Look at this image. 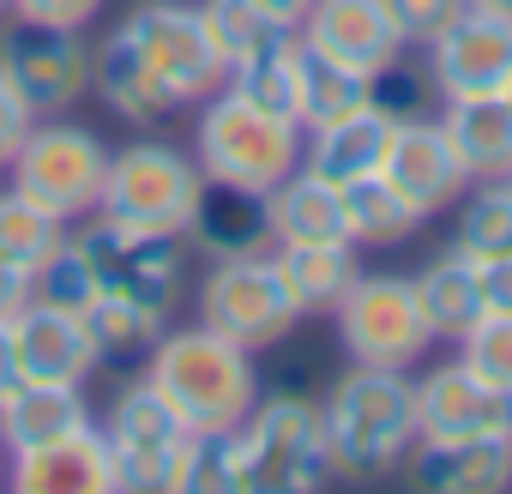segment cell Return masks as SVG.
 Masks as SVG:
<instances>
[{
  "instance_id": "16",
  "label": "cell",
  "mask_w": 512,
  "mask_h": 494,
  "mask_svg": "<svg viewBox=\"0 0 512 494\" xmlns=\"http://www.w3.org/2000/svg\"><path fill=\"white\" fill-rule=\"evenodd\" d=\"M398 476L410 488L434 494H494L512 488V434H464V440H428L416 434Z\"/></svg>"
},
{
  "instance_id": "18",
  "label": "cell",
  "mask_w": 512,
  "mask_h": 494,
  "mask_svg": "<svg viewBox=\"0 0 512 494\" xmlns=\"http://www.w3.org/2000/svg\"><path fill=\"white\" fill-rule=\"evenodd\" d=\"M7 488L19 494H109L115 488V452L97 422L43 440L31 452H7Z\"/></svg>"
},
{
  "instance_id": "3",
  "label": "cell",
  "mask_w": 512,
  "mask_h": 494,
  "mask_svg": "<svg viewBox=\"0 0 512 494\" xmlns=\"http://www.w3.org/2000/svg\"><path fill=\"white\" fill-rule=\"evenodd\" d=\"M193 163L205 181L272 193L284 175L302 169V121L253 103L241 91H211L193 121Z\"/></svg>"
},
{
  "instance_id": "12",
  "label": "cell",
  "mask_w": 512,
  "mask_h": 494,
  "mask_svg": "<svg viewBox=\"0 0 512 494\" xmlns=\"http://www.w3.org/2000/svg\"><path fill=\"white\" fill-rule=\"evenodd\" d=\"M103 440L115 452V488H169L175 494V476H181V446H187V422L169 410V398L133 374L109 410H103Z\"/></svg>"
},
{
  "instance_id": "15",
  "label": "cell",
  "mask_w": 512,
  "mask_h": 494,
  "mask_svg": "<svg viewBox=\"0 0 512 494\" xmlns=\"http://www.w3.org/2000/svg\"><path fill=\"white\" fill-rule=\"evenodd\" d=\"M13 338V362H19V380H61V386H91V374L103 368L97 362V344H91V326L79 308H61V302H25L7 326Z\"/></svg>"
},
{
  "instance_id": "41",
  "label": "cell",
  "mask_w": 512,
  "mask_h": 494,
  "mask_svg": "<svg viewBox=\"0 0 512 494\" xmlns=\"http://www.w3.org/2000/svg\"><path fill=\"white\" fill-rule=\"evenodd\" d=\"M37 127V115H31V103L7 85V79H0V169H7L13 163V151L25 145V133Z\"/></svg>"
},
{
  "instance_id": "19",
  "label": "cell",
  "mask_w": 512,
  "mask_h": 494,
  "mask_svg": "<svg viewBox=\"0 0 512 494\" xmlns=\"http://www.w3.org/2000/svg\"><path fill=\"white\" fill-rule=\"evenodd\" d=\"M302 43L356 67V73H380L398 55H410L386 0H314L308 19H302Z\"/></svg>"
},
{
  "instance_id": "7",
  "label": "cell",
  "mask_w": 512,
  "mask_h": 494,
  "mask_svg": "<svg viewBox=\"0 0 512 494\" xmlns=\"http://www.w3.org/2000/svg\"><path fill=\"white\" fill-rule=\"evenodd\" d=\"M199 326L223 332L229 344L241 350H278L296 326H302V308L272 260V247L260 254H223L205 266L199 278Z\"/></svg>"
},
{
  "instance_id": "10",
  "label": "cell",
  "mask_w": 512,
  "mask_h": 494,
  "mask_svg": "<svg viewBox=\"0 0 512 494\" xmlns=\"http://www.w3.org/2000/svg\"><path fill=\"white\" fill-rule=\"evenodd\" d=\"M0 79H7L31 115H73L91 97V43L85 31L67 25H37V19H0Z\"/></svg>"
},
{
  "instance_id": "2",
  "label": "cell",
  "mask_w": 512,
  "mask_h": 494,
  "mask_svg": "<svg viewBox=\"0 0 512 494\" xmlns=\"http://www.w3.org/2000/svg\"><path fill=\"white\" fill-rule=\"evenodd\" d=\"M145 380L169 398V410L187 422V434H229L247 422V410L260 404V368H253V350L229 344L211 326H163L157 350L145 356Z\"/></svg>"
},
{
  "instance_id": "37",
  "label": "cell",
  "mask_w": 512,
  "mask_h": 494,
  "mask_svg": "<svg viewBox=\"0 0 512 494\" xmlns=\"http://www.w3.org/2000/svg\"><path fill=\"white\" fill-rule=\"evenodd\" d=\"M374 103L392 115V121H410V115H434V85H428V73L422 67H410L404 55L392 61V67H380L374 73Z\"/></svg>"
},
{
  "instance_id": "36",
  "label": "cell",
  "mask_w": 512,
  "mask_h": 494,
  "mask_svg": "<svg viewBox=\"0 0 512 494\" xmlns=\"http://www.w3.org/2000/svg\"><path fill=\"white\" fill-rule=\"evenodd\" d=\"M458 356L500 392H512V314H482L464 338H458Z\"/></svg>"
},
{
  "instance_id": "48",
  "label": "cell",
  "mask_w": 512,
  "mask_h": 494,
  "mask_svg": "<svg viewBox=\"0 0 512 494\" xmlns=\"http://www.w3.org/2000/svg\"><path fill=\"white\" fill-rule=\"evenodd\" d=\"M0 482H7V446H0Z\"/></svg>"
},
{
  "instance_id": "30",
  "label": "cell",
  "mask_w": 512,
  "mask_h": 494,
  "mask_svg": "<svg viewBox=\"0 0 512 494\" xmlns=\"http://www.w3.org/2000/svg\"><path fill=\"white\" fill-rule=\"evenodd\" d=\"M163 320L169 314H157L145 302H127V296H91L85 302V326H91V344H97L103 368H145V356L163 338Z\"/></svg>"
},
{
  "instance_id": "22",
  "label": "cell",
  "mask_w": 512,
  "mask_h": 494,
  "mask_svg": "<svg viewBox=\"0 0 512 494\" xmlns=\"http://www.w3.org/2000/svg\"><path fill=\"white\" fill-rule=\"evenodd\" d=\"M187 247H199L205 260H223V254H260V247H272L266 193L205 181V193H199V205H193V223H187Z\"/></svg>"
},
{
  "instance_id": "47",
  "label": "cell",
  "mask_w": 512,
  "mask_h": 494,
  "mask_svg": "<svg viewBox=\"0 0 512 494\" xmlns=\"http://www.w3.org/2000/svg\"><path fill=\"white\" fill-rule=\"evenodd\" d=\"M500 97H506V109H512V79H506V85H500Z\"/></svg>"
},
{
  "instance_id": "32",
  "label": "cell",
  "mask_w": 512,
  "mask_h": 494,
  "mask_svg": "<svg viewBox=\"0 0 512 494\" xmlns=\"http://www.w3.org/2000/svg\"><path fill=\"white\" fill-rule=\"evenodd\" d=\"M452 247L476 266L494 254H512V181H470L452 205Z\"/></svg>"
},
{
  "instance_id": "9",
  "label": "cell",
  "mask_w": 512,
  "mask_h": 494,
  "mask_svg": "<svg viewBox=\"0 0 512 494\" xmlns=\"http://www.w3.org/2000/svg\"><path fill=\"white\" fill-rule=\"evenodd\" d=\"M332 326H338L344 356L368 368H416L434 350L416 284L404 272H356V284L332 308Z\"/></svg>"
},
{
  "instance_id": "4",
  "label": "cell",
  "mask_w": 512,
  "mask_h": 494,
  "mask_svg": "<svg viewBox=\"0 0 512 494\" xmlns=\"http://www.w3.org/2000/svg\"><path fill=\"white\" fill-rule=\"evenodd\" d=\"M235 482L253 494H308L332 482V446L320 422V398L278 392L247 410L235 428Z\"/></svg>"
},
{
  "instance_id": "33",
  "label": "cell",
  "mask_w": 512,
  "mask_h": 494,
  "mask_svg": "<svg viewBox=\"0 0 512 494\" xmlns=\"http://www.w3.org/2000/svg\"><path fill=\"white\" fill-rule=\"evenodd\" d=\"M193 7H199V19H205V31H211V43H217L223 67H241V61H253L260 49L296 37V31L278 25L266 7H253V0H193Z\"/></svg>"
},
{
  "instance_id": "43",
  "label": "cell",
  "mask_w": 512,
  "mask_h": 494,
  "mask_svg": "<svg viewBox=\"0 0 512 494\" xmlns=\"http://www.w3.org/2000/svg\"><path fill=\"white\" fill-rule=\"evenodd\" d=\"M25 302H31V278L0 260V326H13V314H19Z\"/></svg>"
},
{
  "instance_id": "17",
  "label": "cell",
  "mask_w": 512,
  "mask_h": 494,
  "mask_svg": "<svg viewBox=\"0 0 512 494\" xmlns=\"http://www.w3.org/2000/svg\"><path fill=\"white\" fill-rule=\"evenodd\" d=\"M386 181H398L428 217H440V211H452L458 199H464V187H470V169H464V157L452 151V139H446V127H440V115H410V121H398V133H392V151H386V169H380Z\"/></svg>"
},
{
  "instance_id": "45",
  "label": "cell",
  "mask_w": 512,
  "mask_h": 494,
  "mask_svg": "<svg viewBox=\"0 0 512 494\" xmlns=\"http://www.w3.org/2000/svg\"><path fill=\"white\" fill-rule=\"evenodd\" d=\"M19 386V362H13V338H7V326H0V398H7Z\"/></svg>"
},
{
  "instance_id": "1",
  "label": "cell",
  "mask_w": 512,
  "mask_h": 494,
  "mask_svg": "<svg viewBox=\"0 0 512 494\" xmlns=\"http://www.w3.org/2000/svg\"><path fill=\"white\" fill-rule=\"evenodd\" d=\"M326 446H332V476L344 482H380L404 464L416 440V386L410 368H368L350 362L326 398H320Z\"/></svg>"
},
{
  "instance_id": "28",
  "label": "cell",
  "mask_w": 512,
  "mask_h": 494,
  "mask_svg": "<svg viewBox=\"0 0 512 494\" xmlns=\"http://www.w3.org/2000/svg\"><path fill=\"white\" fill-rule=\"evenodd\" d=\"M344 229H350L356 247H398V241L428 229V211L398 181H386L374 169L362 181H344Z\"/></svg>"
},
{
  "instance_id": "20",
  "label": "cell",
  "mask_w": 512,
  "mask_h": 494,
  "mask_svg": "<svg viewBox=\"0 0 512 494\" xmlns=\"http://www.w3.org/2000/svg\"><path fill=\"white\" fill-rule=\"evenodd\" d=\"M91 97L109 103V115H121L127 127H163L181 103L175 91L145 67V55L127 43V31L115 25L103 43H91Z\"/></svg>"
},
{
  "instance_id": "35",
  "label": "cell",
  "mask_w": 512,
  "mask_h": 494,
  "mask_svg": "<svg viewBox=\"0 0 512 494\" xmlns=\"http://www.w3.org/2000/svg\"><path fill=\"white\" fill-rule=\"evenodd\" d=\"M235 428L229 434H187L181 446V476H175V494H235Z\"/></svg>"
},
{
  "instance_id": "31",
  "label": "cell",
  "mask_w": 512,
  "mask_h": 494,
  "mask_svg": "<svg viewBox=\"0 0 512 494\" xmlns=\"http://www.w3.org/2000/svg\"><path fill=\"white\" fill-rule=\"evenodd\" d=\"M67 235H73V223L67 217H55V211H43L37 199H25L13 181L0 187V260H7L13 272H25V278H37L61 247H67Z\"/></svg>"
},
{
  "instance_id": "46",
  "label": "cell",
  "mask_w": 512,
  "mask_h": 494,
  "mask_svg": "<svg viewBox=\"0 0 512 494\" xmlns=\"http://www.w3.org/2000/svg\"><path fill=\"white\" fill-rule=\"evenodd\" d=\"M470 7H488V13H500V19H512V0H470Z\"/></svg>"
},
{
  "instance_id": "21",
  "label": "cell",
  "mask_w": 512,
  "mask_h": 494,
  "mask_svg": "<svg viewBox=\"0 0 512 494\" xmlns=\"http://www.w3.org/2000/svg\"><path fill=\"white\" fill-rule=\"evenodd\" d=\"M392 133H398V121L380 103H362L356 115H338V121L302 133V169H314V175H326L338 187L344 181H362V175L386 169Z\"/></svg>"
},
{
  "instance_id": "29",
  "label": "cell",
  "mask_w": 512,
  "mask_h": 494,
  "mask_svg": "<svg viewBox=\"0 0 512 494\" xmlns=\"http://www.w3.org/2000/svg\"><path fill=\"white\" fill-rule=\"evenodd\" d=\"M362 103H374V73H356V67L302 43V61H296V121H302V133L326 127L338 115H356Z\"/></svg>"
},
{
  "instance_id": "25",
  "label": "cell",
  "mask_w": 512,
  "mask_h": 494,
  "mask_svg": "<svg viewBox=\"0 0 512 494\" xmlns=\"http://www.w3.org/2000/svg\"><path fill=\"white\" fill-rule=\"evenodd\" d=\"M356 254H362L356 241H272V260H278V272H284L302 320L308 314H332L344 302V290L362 272Z\"/></svg>"
},
{
  "instance_id": "23",
  "label": "cell",
  "mask_w": 512,
  "mask_h": 494,
  "mask_svg": "<svg viewBox=\"0 0 512 494\" xmlns=\"http://www.w3.org/2000/svg\"><path fill=\"white\" fill-rule=\"evenodd\" d=\"M97 422L85 386H61V380H19L0 398V446L7 452H31L43 440H61L73 428Z\"/></svg>"
},
{
  "instance_id": "42",
  "label": "cell",
  "mask_w": 512,
  "mask_h": 494,
  "mask_svg": "<svg viewBox=\"0 0 512 494\" xmlns=\"http://www.w3.org/2000/svg\"><path fill=\"white\" fill-rule=\"evenodd\" d=\"M476 284H482V314H512V254L482 260Z\"/></svg>"
},
{
  "instance_id": "27",
  "label": "cell",
  "mask_w": 512,
  "mask_h": 494,
  "mask_svg": "<svg viewBox=\"0 0 512 494\" xmlns=\"http://www.w3.org/2000/svg\"><path fill=\"white\" fill-rule=\"evenodd\" d=\"M266 211H272V241H350V229H344V187L314 175V169L284 175L266 193Z\"/></svg>"
},
{
  "instance_id": "26",
  "label": "cell",
  "mask_w": 512,
  "mask_h": 494,
  "mask_svg": "<svg viewBox=\"0 0 512 494\" xmlns=\"http://www.w3.org/2000/svg\"><path fill=\"white\" fill-rule=\"evenodd\" d=\"M410 284H416V302H422V320H428L434 344H458V338L482 320L476 260H470V254H458L452 241L440 247V254H434L422 272H410Z\"/></svg>"
},
{
  "instance_id": "40",
  "label": "cell",
  "mask_w": 512,
  "mask_h": 494,
  "mask_svg": "<svg viewBox=\"0 0 512 494\" xmlns=\"http://www.w3.org/2000/svg\"><path fill=\"white\" fill-rule=\"evenodd\" d=\"M109 0H7L13 19H37V25H67V31H85Z\"/></svg>"
},
{
  "instance_id": "5",
  "label": "cell",
  "mask_w": 512,
  "mask_h": 494,
  "mask_svg": "<svg viewBox=\"0 0 512 494\" xmlns=\"http://www.w3.org/2000/svg\"><path fill=\"white\" fill-rule=\"evenodd\" d=\"M199 193H205V175H199L193 151H181L169 139H127V145H109V175H103L97 211L115 223H133V229L187 241Z\"/></svg>"
},
{
  "instance_id": "6",
  "label": "cell",
  "mask_w": 512,
  "mask_h": 494,
  "mask_svg": "<svg viewBox=\"0 0 512 494\" xmlns=\"http://www.w3.org/2000/svg\"><path fill=\"white\" fill-rule=\"evenodd\" d=\"M73 254H79L97 296H127V302H145L157 314H169L181 302L187 241H175V235H151V229H133V223L91 211L73 229Z\"/></svg>"
},
{
  "instance_id": "24",
  "label": "cell",
  "mask_w": 512,
  "mask_h": 494,
  "mask_svg": "<svg viewBox=\"0 0 512 494\" xmlns=\"http://www.w3.org/2000/svg\"><path fill=\"white\" fill-rule=\"evenodd\" d=\"M440 127L452 139V151L464 157L470 181H506L512 175V109L500 91L488 97H446L440 103Z\"/></svg>"
},
{
  "instance_id": "39",
  "label": "cell",
  "mask_w": 512,
  "mask_h": 494,
  "mask_svg": "<svg viewBox=\"0 0 512 494\" xmlns=\"http://www.w3.org/2000/svg\"><path fill=\"white\" fill-rule=\"evenodd\" d=\"M392 7V25H398V37H404V49H422L464 0H386Z\"/></svg>"
},
{
  "instance_id": "34",
  "label": "cell",
  "mask_w": 512,
  "mask_h": 494,
  "mask_svg": "<svg viewBox=\"0 0 512 494\" xmlns=\"http://www.w3.org/2000/svg\"><path fill=\"white\" fill-rule=\"evenodd\" d=\"M296 61H302V31L284 37V43H272V49H260L253 61H241V67H229L223 85L296 121Z\"/></svg>"
},
{
  "instance_id": "50",
  "label": "cell",
  "mask_w": 512,
  "mask_h": 494,
  "mask_svg": "<svg viewBox=\"0 0 512 494\" xmlns=\"http://www.w3.org/2000/svg\"><path fill=\"white\" fill-rule=\"evenodd\" d=\"M506 181H512V175H506Z\"/></svg>"
},
{
  "instance_id": "8",
  "label": "cell",
  "mask_w": 512,
  "mask_h": 494,
  "mask_svg": "<svg viewBox=\"0 0 512 494\" xmlns=\"http://www.w3.org/2000/svg\"><path fill=\"white\" fill-rule=\"evenodd\" d=\"M103 175H109V145H103V133H91L73 115H43L7 163V181L67 223L97 211Z\"/></svg>"
},
{
  "instance_id": "13",
  "label": "cell",
  "mask_w": 512,
  "mask_h": 494,
  "mask_svg": "<svg viewBox=\"0 0 512 494\" xmlns=\"http://www.w3.org/2000/svg\"><path fill=\"white\" fill-rule=\"evenodd\" d=\"M422 73L434 97H488L512 79V19L488 7H464L422 43Z\"/></svg>"
},
{
  "instance_id": "44",
  "label": "cell",
  "mask_w": 512,
  "mask_h": 494,
  "mask_svg": "<svg viewBox=\"0 0 512 494\" xmlns=\"http://www.w3.org/2000/svg\"><path fill=\"white\" fill-rule=\"evenodd\" d=\"M253 7H266L278 25H290V31H302V19H308V7L314 0H253Z\"/></svg>"
},
{
  "instance_id": "11",
  "label": "cell",
  "mask_w": 512,
  "mask_h": 494,
  "mask_svg": "<svg viewBox=\"0 0 512 494\" xmlns=\"http://www.w3.org/2000/svg\"><path fill=\"white\" fill-rule=\"evenodd\" d=\"M121 31L145 55V67L175 91L181 109L205 103L211 91H223L229 67H223V55H217V43H211V31H205L193 0H139V7L121 19Z\"/></svg>"
},
{
  "instance_id": "38",
  "label": "cell",
  "mask_w": 512,
  "mask_h": 494,
  "mask_svg": "<svg viewBox=\"0 0 512 494\" xmlns=\"http://www.w3.org/2000/svg\"><path fill=\"white\" fill-rule=\"evenodd\" d=\"M31 296H37V302H61V308H79V314H85V302H91L97 290H91V278H85V266H79V254H73V235H67L61 254L31 278Z\"/></svg>"
},
{
  "instance_id": "14",
  "label": "cell",
  "mask_w": 512,
  "mask_h": 494,
  "mask_svg": "<svg viewBox=\"0 0 512 494\" xmlns=\"http://www.w3.org/2000/svg\"><path fill=\"white\" fill-rule=\"evenodd\" d=\"M410 386H416V434H428V440L512 434V392L488 386L464 356L422 368Z\"/></svg>"
},
{
  "instance_id": "49",
  "label": "cell",
  "mask_w": 512,
  "mask_h": 494,
  "mask_svg": "<svg viewBox=\"0 0 512 494\" xmlns=\"http://www.w3.org/2000/svg\"><path fill=\"white\" fill-rule=\"evenodd\" d=\"M0 19H7V0H0Z\"/></svg>"
}]
</instances>
